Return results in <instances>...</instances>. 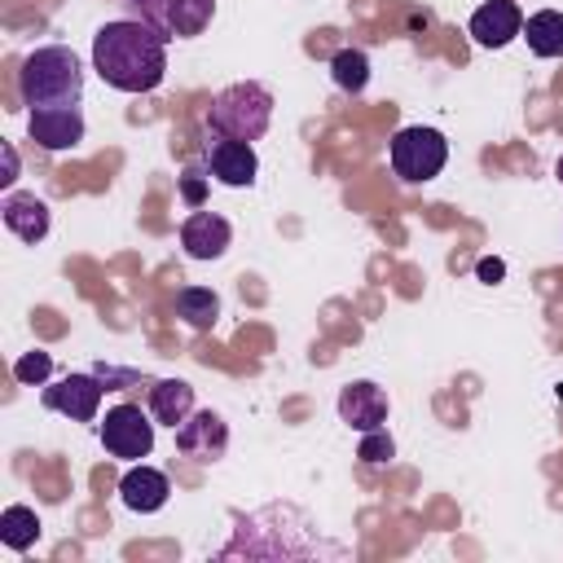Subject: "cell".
Wrapping results in <instances>:
<instances>
[{
	"label": "cell",
	"instance_id": "obj_17",
	"mask_svg": "<svg viewBox=\"0 0 563 563\" xmlns=\"http://www.w3.org/2000/svg\"><path fill=\"white\" fill-rule=\"evenodd\" d=\"M176 317H185L194 330H211L220 321V299L207 286H185L176 295Z\"/></svg>",
	"mask_w": 563,
	"mask_h": 563
},
{
	"label": "cell",
	"instance_id": "obj_6",
	"mask_svg": "<svg viewBox=\"0 0 563 563\" xmlns=\"http://www.w3.org/2000/svg\"><path fill=\"white\" fill-rule=\"evenodd\" d=\"M101 391H106V383L97 374H66V378L48 383L40 400H44V409L66 413L70 422H92L101 409Z\"/></svg>",
	"mask_w": 563,
	"mask_h": 563
},
{
	"label": "cell",
	"instance_id": "obj_5",
	"mask_svg": "<svg viewBox=\"0 0 563 563\" xmlns=\"http://www.w3.org/2000/svg\"><path fill=\"white\" fill-rule=\"evenodd\" d=\"M150 418H154V413H145L141 405H114V409L101 418V427H97L106 453H110V457H123V462L150 457V449H154V422H150Z\"/></svg>",
	"mask_w": 563,
	"mask_h": 563
},
{
	"label": "cell",
	"instance_id": "obj_3",
	"mask_svg": "<svg viewBox=\"0 0 563 563\" xmlns=\"http://www.w3.org/2000/svg\"><path fill=\"white\" fill-rule=\"evenodd\" d=\"M273 123V92L264 84H229L211 110H207V128L211 136H233V141H260Z\"/></svg>",
	"mask_w": 563,
	"mask_h": 563
},
{
	"label": "cell",
	"instance_id": "obj_12",
	"mask_svg": "<svg viewBox=\"0 0 563 563\" xmlns=\"http://www.w3.org/2000/svg\"><path fill=\"white\" fill-rule=\"evenodd\" d=\"M229 220L216 216V211H194L185 224H180V246L194 255V260H220L229 251Z\"/></svg>",
	"mask_w": 563,
	"mask_h": 563
},
{
	"label": "cell",
	"instance_id": "obj_21",
	"mask_svg": "<svg viewBox=\"0 0 563 563\" xmlns=\"http://www.w3.org/2000/svg\"><path fill=\"white\" fill-rule=\"evenodd\" d=\"M356 457H361V462H369V466H383V462H391V457H396V444H391V435H387L383 427H374V431H365V440H361Z\"/></svg>",
	"mask_w": 563,
	"mask_h": 563
},
{
	"label": "cell",
	"instance_id": "obj_2",
	"mask_svg": "<svg viewBox=\"0 0 563 563\" xmlns=\"http://www.w3.org/2000/svg\"><path fill=\"white\" fill-rule=\"evenodd\" d=\"M18 92L31 110H40V106H79L84 66H79L75 48H66V44L35 48L18 70Z\"/></svg>",
	"mask_w": 563,
	"mask_h": 563
},
{
	"label": "cell",
	"instance_id": "obj_1",
	"mask_svg": "<svg viewBox=\"0 0 563 563\" xmlns=\"http://www.w3.org/2000/svg\"><path fill=\"white\" fill-rule=\"evenodd\" d=\"M92 70L119 92H154L167 70V40L136 18L106 22L92 35Z\"/></svg>",
	"mask_w": 563,
	"mask_h": 563
},
{
	"label": "cell",
	"instance_id": "obj_7",
	"mask_svg": "<svg viewBox=\"0 0 563 563\" xmlns=\"http://www.w3.org/2000/svg\"><path fill=\"white\" fill-rule=\"evenodd\" d=\"M176 449L189 462H216L229 449V427L216 409H194L180 427H176Z\"/></svg>",
	"mask_w": 563,
	"mask_h": 563
},
{
	"label": "cell",
	"instance_id": "obj_16",
	"mask_svg": "<svg viewBox=\"0 0 563 563\" xmlns=\"http://www.w3.org/2000/svg\"><path fill=\"white\" fill-rule=\"evenodd\" d=\"M523 35H528V48L537 57H563V13L559 9H541L523 22Z\"/></svg>",
	"mask_w": 563,
	"mask_h": 563
},
{
	"label": "cell",
	"instance_id": "obj_9",
	"mask_svg": "<svg viewBox=\"0 0 563 563\" xmlns=\"http://www.w3.org/2000/svg\"><path fill=\"white\" fill-rule=\"evenodd\" d=\"M207 167H211V176H216L220 185H233V189H242V185H251V180H255V172H260V158H255L251 141L211 136V145H207Z\"/></svg>",
	"mask_w": 563,
	"mask_h": 563
},
{
	"label": "cell",
	"instance_id": "obj_11",
	"mask_svg": "<svg viewBox=\"0 0 563 563\" xmlns=\"http://www.w3.org/2000/svg\"><path fill=\"white\" fill-rule=\"evenodd\" d=\"M471 35L484 48H506L515 35H523V13L515 0H488L471 13Z\"/></svg>",
	"mask_w": 563,
	"mask_h": 563
},
{
	"label": "cell",
	"instance_id": "obj_22",
	"mask_svg": "<svg viewBox=\"0 0 563 563\" xmlns=\"http://www.w3.org/2000/svg\"><path fill=\"white\" fill-rule=\"evenodd\" d=\"M123 4L132 9V18H136V22L154 26L163 40H172V26H167V0H123Z\"/></svg>",
	"mask_w": 563,
	"mask_h": 563
},
{
	"label": "cell",
	"instance_id": "obj_20",
	"mask_svg": "<svg viewBox=\"0 0 563 563\" xmlns=\"http://www.w3.org/2000/svg\"><path fill=\"white\" fill-rule=\"evenodd\" d=\"M330 70H334V84L343 92H361L369 84V57L361 48H339L334 62H330Z\"/></svg>",
	"mask_w": 563,
	"mask_h": 563
},
{
	"label": "cell",
	"instance_id": "obj_24",
	"mask_svg": "<svg viewBox=\"0 0 563 563\" xmlns=\"http://www.w3.org/2000/svg\"><path fill=\"white\" fill-rule=\"evenodd\" d=\"M180 194H185V202H202V176L198 172H185V180H180Z\"/></svg>",
	"mask_w": 563,
	"mask_h": 563
},
{
	"label": "cell",
	"instance_id": "obj_15",
	"mask_svg": "<svg viewBox=\"0 0 563 563\" xmlns=\"http://www.w3.org/2000/svg\"><path fill=\"white\" fill-rule=\"evenodd\" d=\"M150 413L163 427H180L194 413V387L185 378H163L150 387Z\"/></svg>",
	"mask_w": 563,
	"mask_h": 563
},
{
	"label": "cell",
	"instance_id": "obj_27",
	"mask_svg": "<svg viewBox=\"0 0 563 563\" xmlns=\"http://www.w3.org/2000/svg\"><path fill=\"white\" fill-rule=\"evenodd\" d=\"M554 172H559V180H563V158H559V167H554Z\"/></svg>",
	"mask_w": 563,
	"mask_h": 563
},
{
	"label": "cell",
	"instance_id": "obj_23",
	"mask_svg": "<svg viewBox=\"0 0 563 563\" xmlns=\"http://www.w3.org/2000/svg\"><path fill=\"white\" fill-rule=\"evenodd\" d=\"M53 374V356L48 352H26L18 365H13V378L18 383H44Z\"/></svg>",
	"mask_w": 563,
	"mask_h": 563
},
{
	"label": "cell",
	"instance_id": "obj_26",
	"mask_svg": "<svg viewBox=\"0 0 563 563\" xmlns=\"http://www.w3.org/2000/svg\"><path fill=\"white\" fill-rule=\"evenodd\" d=\"M13 172H18V158H13V150H4V176H0V180L9 185V180H13Z\"/></svg>",
	"mask_w": 563,
	"mask_h": 563
},
{
	"label": "cell",
	"instance_id": "obj_14",
	"mask_svg": "<svg viewBox=\"0 0 563 563\" xmlns=\"http://www.w3.org/2000/svg\"><path fill=\"white\" fill-rule=\"evenodd\" d=\"M0 216H4L9 233H18L22 242H40L48 233V202L35 194H9L0 202Z\"/></svg>",
	"mask_w": 563,
	"mask_h": 563
},
{
	"label": "cell",
	"instance_id": "obj_8",
	"mask_svg": "<svg viewBox=\"0 0 563 563\" xmlns=\"http://www.w3.org/2000/svg\"><path fill=\"white\" fill-rule=\"evenodd\" d=\"M26 132L40 150H75L84 141V114L79 106H40L31 110Z\"/></svg>",
	"mask_w": 563,
	"mask_h": 563
},
{
	"label": "cell",
	"instance_id": "obj_4",
	"mask_svg": "<svg viewBox=\"0 0 563 563\" xmlns=\"http://www.w3.org/2000/svg\"><path fill=\"white\" fill-rule=\"evenodd\" d=\"M449 163V141L435 128H400L391 136V172L400 180H435Z\"/></svg>",
	"mask_w": 563,
	"mask_h": 563
},
{
	"label": "cell",
	"instance_id": "obj_19",
	"mask_svg": "<svg viewBox=\"0 0 563 563\" xmlns=\"http://www.w3.org/2000/svg\"><path fill=\"white\" fill-rule=\"evenodd\" d=\"M35 537H40V519H35L31 506H9V510L0 515V541H4L9 550H31Z\"/></svg>",
	"mask_w": 563,
	"mask_h": 563
},
{
	"label": "cell",
	"instance_id": "obj_13",
	"mask_svg": "<svg viewBox=\"0 0 563 563\" xmlns=\"http://www.w3.org/2000/svg\"><path fill=\"white\" fill-rule=\"evenodd\" d=\"M167 493H172V484H167V475L158 471V466H132L123 479H119V497H123V506L128 510H136V515H154V510H163L167 506Z\"/></svg>",
	"mask_w": 563,
	"mask_h": 563
},
{
	"label": "cell",
	"instance_id": "obj_18",
	"mask_svg": "<svg viewBox=\"0 0 563 563\" xmlns=\"http://www.w3.org/2000/svg\"><path fill=\"white\" fill-rule=\"evenodd\" d=\"M216 13V0H167V26L172 40H189L198 35Z\"/></svg>",
	"mask_w": 563,
	"mask_h": 563
},
{
	"label": "cell",
	"instance_id": "obj_25",
	"mask_svg": "<svg viewBox=\"0 0 563 563\" xmlns=\"http://www.w3.org/2000/svg\"><path fill=\"white\" fill-rule=\"evenodd\" d=\"M501 273H506L501 260H479V277H484V282H501Z\"/></svg>",
	"mask_w": 563,
	"mask_h": 563
},
{
	"label": "cell",
	"instance_id": "obj_10",
	"mask_svg": "<svg viewBox=\"0 0 563 563\" xmlns=\"http://www.w3.org/2000/svg\"><path fill=\"white\" fill-rule=\"evenodd\" d=\"M339 418H343L347 427H356L361 435L374 431V427H383V422H387V391H383L378 383H369V378L347 383V387L339 391Z\"/></svg>",
	"mask_w": 563,
	"mask_h": 563
}]
</instances>
